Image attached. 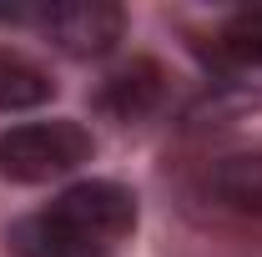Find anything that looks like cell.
Instances as JSON below:
<instances>
[{
    "label": "cell",
    "instance_id": "1",
    "mask_svg": "<svg viewBox=\"0 0 262 257\" xmlns=\"http://www.w3.org/2000/svg\"><path fill=\"white\" fill-rule=\"evenodd\" d=\"M96 152L91 131L81 121H20L0 136V172L10 182H26V187H40V182H56V177H71L76 166H86Z\"/></svg>",
    "mask_w": 262,
    "mask_h": 257
},
{
    "label": "cell",
    "instance_id": "2",
    "mask_svg": "<svg viewBox=\"0 0 262 257\" xmlns=\"http://www.w3.org/2000/svg\"><path fill=\"white\" fill-rule=\"evenodd\" d=\"M26 26H35L61 56L96 61V56H106L121 40L126 10L111 5V0H61V5H35V10H26Z\"/></svg>",
    "mask_w": 262,
    "mask_h": 257
},
{
    "label": "cell",
    "instance_id": "3",
    "mask_svg": "<svg viewBox=\"0 0 262 257\" xmlns=\"http://www.w3.org/2000/svg\"><path fill=\"white\" fill-rule=\"evenodd\" d=\"M51 212H61L71 227H81L86 237H96L106 247H121L131 232H136V197L121 187V182H106V177H91V182H76L66 187Z\"/></svg>",
    "mask_w": 262,
    "mask_h": 257
},
{
    "label": "cell",
    "instance_id": "4",
    "mask_svg": "<svg viewBox=\"0 0 262 257\" xmlns=\"http://www.w3.org/2000/svg\"><path fill=\"white\" fill-rule=\"evenodd\" d=\"M15 257H116V247H106L96 237H86L81 227H71L61 212H31L20 222H10L5 232Z\"/></svg>",
    "mask_w": 262,
    "mask_h": 257
},
{
    "label": "cell",
    "instance_id": "5",
    "mask_svg": "<svg viewBox=\"0 0 262 257\" xmlns=\"http://www.w3.org/2000/svg\"><path fill=\"white\" fill-rule=\"evenodd\" d=\"M207 197L217 207L237 212V217H257L262 222V152H232V157L212 161Z\"/></svg>",
    "mask_w": 262,
    "mask_h": 257
},
{
    "label": "cell",
    "instance_id": "6",
    "mask_svg": "<svg viewBox=\"0 0 262 257\" xmlns=\"http://www.w3.org/2000/svg\"><path fill=\"white\" fill-rule=\"evenodd\" d=\"M157 101H162V71H157V61H131L116 76H106V86H101V106L116 121H141Z\"/></svg>",
    "mask_w": 262,
    "mask_h": 257
},
{
    "label": "cell",
    "instance_id": "7",
    "mask_svg": "<svg viewBox=\"0 0 262 257\" xmlns=\"http://www.w3.org/2000/svg\"><path fill=\"white\" fill-rule=\"evenodd\" d=\"M56 96V81L20 51L0 46V111H31Z\"/></svg>",
    "mask_w": 262,
    "mask_h": 257
},
{
    "label": "cell",
    "instance_id": "8",
    "mask_svg": "<svg viewBox=\"0 0 262 257\" xmlns=\"http://www.w3.org/2000/svg\"><path fill=\"white\" fill-rule=\"evenodd\" d=\"M217 51L232 66H262V5H247L227 15V26L217 35Z\"/></svg>",
    "mask_w": 262,
    "mask_h": 257
}]
</instances>
